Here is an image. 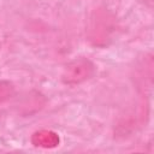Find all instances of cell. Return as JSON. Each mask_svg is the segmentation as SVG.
<instances>
[{
	"mask_svg": "<svg viewBox=\"0 0 154 154\" xmlns=\"http://www.w3.org/2000/svg\"><path fill=\"white\" fill-rule=\"evenodd\" d=\"M95 71L94 63L88 58H75L65 65L61 73V82L67 85H77L91 78Z\"/></svg>",
	"mask_w": 154,
	"mask_h": 154,
	"instance_id": "cell-1",
	"label": "cell"
},
{
	"mask_svg": "<svg viewBox=\"0 0 154 154\" xmlns=\"http://www.w3.org/2000/svg\"><path fill=\"white\" fill-rule=\"evenodd\" d=\"M31 143L35 147H41V148H54L59 144L60 138L57 132L52 130H38L35 131L31 135L30 138Z\"/></svg>",
	"mask_w": 154,
	"mask_h": 154,
	"instance_id": "cell-2",
	"label": "cell"
},
{
	"mask_svg": "<svg viewBox=\"0 0 154 154\" xmlns=\"http://www.w3.org/2000/svg\"><path fill=\"white\" fill-rule=\"evenodd\" d=\"M14 91H16V89H14V85L12 82L6 81V79L0 81V103L8 100L14 94Z\"/></svg>",
	"mask_w": 154,
	"mask_h": 154,
	"instance_id": "cell-3",
	"label": "cell"
},
{
	"mask_svg": "<svg viewBox=\"0 0 154 154\" xmlns=\"http://www.w3.org/2000/svg\"><path fill=\"white\" fill-rule=\"evenodd\" d=\"M153 1H154V0H144V2H146L149 7H152V6H153Z\"/></svg>",
	"mask_w": 154,
	"mask_h": 154,
	"instance_id": "cell-4",
	"label": "cell"
}]
</instances>
